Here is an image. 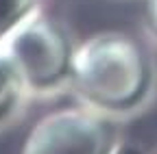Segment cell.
Returning <instances> with one entry per match:
<instances>
[{
	"mask_svg": "<svg viewBox=\"0 0 157 154\" xmlns=\"http://www.w3.org/2000/svg\"><path fill=\"white\" fill-rule=\"evenodd\" d=\"M70 85L85 106L103 115L131 113L153 89V63L131 35L96 33L74 48Z\"/></svg>",
	"mask_w": 157,
	"mask_h": 154,
	"instance_id": "obj_1",
	"label": "cell"
},
{
	"mask_svg": "<svg viewBox=\"0 0 157 154\" xmlns=\"http://www.w3.org/2000/svg\"><path fill=\"white\" fill-rule=\"evenodd\" d=\"M7 50L26 93H52L70 85L74 46L66 28L33 7L5 37Z\"/></svg>",
	"mask_w": 157,
	"mask_h": 154,
	"instance_id": "obj_2",
	"label": "cell"
},
{
	"mask_svg": "<svg viewBox=\"0 0 157 154\" xmlns=\"http://www.w3.org/2000/svg\"><path fill=\"white\" fill-rule=\"evenodd\" d=\"M116 130L90 106L57 109L29 130L20 154H109Z\"/></svg>",
	"mask_w": 157,
	"mask_h": 154,
	"instance_id": "obj_3",
	"label": "cell"
},
{
	"mask_svg": "<svg viewBox=\"0 0 157 154\" xmlns=\"http://www.w3.org/2000/svg\"><path fill=\"white\" fill-rule=\"evenodd\" d=\"M26 89L13 67L7 50L0 44V126L9 122L24 102Z\"/></svg>",
	"mask_w": 157,
	"mask_h": 154,
	"instance_id": "obj_4",
	"label": "cell"
},
{
	"mask_svg": "<svg viewBox=\"0 0 157 154\" xmlns=\"http://www.w3.org/2000/svg\"><path fill=\"white\" fill-rule=\"evenodd\" d=\"M33 7L35 0H0V44Z\"/></svg>",
	"mask_w": 157,
	"mask_h": 154,
	"instance_id": "obj_5",
	"label": "cell"
},
{
	"mask_svg": "<svg viewBox=\"0 0 157 154\" xmlns=\"http://www.w3.org/2000/svg\"><path fill=\"white\" fill-rule=\"evenodd\" d=\"M109 154H153L148 148H144L142 143L131 141V139H116V143L111 145Z\"/></svg>",
	"mask_w": 157,
	"mask_h": 154,
	"instance_id": "obj_6",
	"label": "cell"
},
{
	"mask_svg": "<svg viewBox=\"0 0 157 154\" xmlns=\"http://www.w3.org/2000/svg\"><path fill=\"white\" fill-rule=\"evenodd\" d=\"M146 22L151 33L157 37V0H148L146 2Z\"/></svg>",
	"mask_w": 157,
	"mask_h": 154,
	"instance_id": "obj_7",
	"label": "cell"
}]
</instances>
